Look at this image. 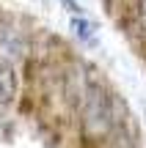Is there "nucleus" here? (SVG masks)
Masks as SVG:
<instances>
[{
	"mask_svg": "<svg viewBox=\"0 0 146 148\" xmlns=\"http://www.w3.org/2000/svg\"><path fill=\"white\" fill-rule=\"evenodd\" d=\"M138 22H141V30L146 33V0H138Z\"/></svg>",
	"mask_w": 146,
	"mask_h": 148,
	"instance_id": "nucleus-4",
	"label": "nucleus"
},
{
	"mask_svg": "<svg viewBox=\"0 0 146 148\" xmlns=\"http://www.w3.org/2000/svg\"><path fill=\"white\" fill-rule=\"evenodd\" d=\"M80 123H83V134H86L88 140L108 137L110 129H113V123H116L113 99H110V93L99 82H94V79H88L86 88H83Z\"/></svg>",
	"mask_w": 146,
	"mask_h": 148,
	"instance_id": "nucleus-1",
	"label": "nucleus"
},
{
	"mask_svg": "<svg viewBox=\"0 0 146 148\" xmlns=\"http://www.w3.org/2000/svg\"><path fill=\"white\" fill-rule=\"evenodd\" d=\"M17 96V71L14 63L6 58H0V104L11 101Z\"/></svg>",
	"mask_w": 146,
	"mask_h": 148,
	"instance_id": "nucleus-2",
	"label": "nucleus"
},
{
	"mask_svg": "<svg viewBox=\"0 0 146 148\" xmlns=\"http://www.w3.org/2000/svg\"><path fill=\"white\" fill-rule=\"evenodd\" d=\"M69 27L75 30L77 38H83V41H94V27L88 25L86 19H80V16H72V19H69Z\"/></svg>",
	"mask_w": 146,
	"mask_h": 148,
	"instance_id": "nucleus-3",
	"label": "nucleus"
}]
</instances>
